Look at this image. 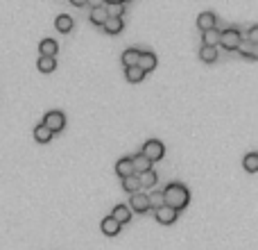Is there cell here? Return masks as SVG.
Instances as JSON below:
<instances>
[{
    "label": "cell",
    "instance_id": "1",
    "mask_svg": "<svg viewBox=\"0 0 258 250\" xmlns=\"http://www.w3.org/2000/svg\"><path fill=\"white\" fill-rule=\"evenodd\" d=\"M188 203H190V191H188L183 185L172 182V185H168L163 189V205L165 207L175 209V212H181V209L188 207Z\"/></svg>",
    "mask_w": 258,
    "mask_h": 250
},
{
    "label": "cell",
    "instance_id": "2",
    "mask_svg": "<svg viewBox=\"0 0 258 250\" xmlns=\"http://www.w3.org/2000/svg\"><path fill=\"white\" fill-rule=\"evenodd\" d=\"M141 155L143 157H147V159L152 161H158V159H163V155H165V146L158 139H147L145 143H143V150H141Z\"/></svg>",
    "mask_w": 258,
    "mask_h": 250
},
{
    "label": "cell",
    "instance_id": "3",
    "mask_svg": "<svg viewBox=\"0 0 258 250\" xmlns=\"http://www.w3.org/2000/svg\"><path fill=\"white\" fill-rule=\"evenodd\" d=\"M242 41V34L238 28H227L224 32H220V46L224 48V50H235L238 48V43Z\"/></svg>",
    "mask_w": 258,
    "mask_h": 250
},
{
    "label": "cell",
    "instance_id": "4",
    "mask_svg": "<svg viewBox=\"0 0 258 250\" xmlns=\"http://www.w3.org/2000/svg\"><path fill=\"white\" fill-rule=\"evenodd\" d=\"M43 125H46L48 130L52 132V134H57V132H61L66 127V116L64 112H48L46 116H43Z\"/></svg>",
    "mask_w": 258,
    "mask_h": 250
},
{
    "label": "cell",
    "instance_id": "5",
    "mask_svg": "<svg viewBox=\"0 0 258 250\" xmlns=\"http://www.w3.org/2000/svg\"><path fill=\"white\" fill-rule=\"evenodd\" d=\"M131 212H138V214H145L150 212V203H147V193H131L129 196V205Z\"/></svg>",
    "mask_w": 258,
    "mask_h": 250
},
{
    "label": "cell",
    "instance_id": "6",
    "mask_svg": "<svg viewBox=\"0 0 258 250\" xmlns=\"http://www.w3.org/2000/svg\"><path fill=\"white\" fill-rule=\"evenodd\" d=\"M138 68H141L143 73H152L154 68H156V55L150 53V50H141V55H138Z\"/></svg>",
    "mask_w": 258,
    "mask_h": 250
},
{
    "label": "cell",
    "instance_id": "7",
    "mask_svg": "<svg viewBox=\"0 0 258 250\" xmlns=\"http://www.w3.org/2000/svg\"><path fill=\"white\" fill-rule=\"evenodd\" d=\"M177 214L179 212H175V209H170V207H158V209H154V216H156V220L161 223V225H172L177 220Z\"/></svg>",
    "mask_w": 258,
    "mask_h": 250
},
{
    "label": "cell",
    "instance_id": "8",
    "mask_svg": "<svg viewBox=\"0 0 258 250\" xmlns=\"http://www.w3.org/2000/svg\"><path fill=\"white\" fill-rule=\"evenodd\" d=\"M138 175V182H141V189H154L156 187V182H158V175H156V171H145V173H136Z\"/></svg>",
    "mask_w": 258,
    "mask_h": 250
},
{
    "label": "cell",
    "instance_id": "9",
    "mask_svg": "<svg viewBox=\"0 0 258 250\" xmlns=\"http://www.w3.org/2000/svg\"><path fill=\"white\" fill-rule=\"evenodd\" d=\"M59 53V46L54 39H43L39 43V57H57Z\"/></svg>",
    "mask_w": 258,
    "mask_h": 250
},
{
    "label": "cell",
    "instance_id": "10",
    "mask_svg": "<svg viewBox=\"0 0 258 250\" xmlns=\"http://www.w3.org/2000/svg\"><path fill=\"white\" fill-rule=\"evenodd\" d=\"M111 219L116 220V223H120V225H125V223L131 220V209H129L127 205H116L111 212Z\"/></svg>",
    "mask_w": 258,
    "mask_h": 250
},
{
    "label": "cell",
    "instance_id": "11",
    "mask_svg": "<svg viewBox=\"0 0 258 250\" xmlns=\"http://www.w3.org/2000/svg\"><path fill=\"white\" fill-rule=\"evenodd\" d=\"M238 53L242 55V57H247V60H258V46L256 43H249L242 39L240 43H238V48H235Z\"/></svg>",
    "mask_w": 258,
    "mask_h": 250
},
{
    "label": "cell",
    "instance_id": "12",
    "mask_svg": "<svg viewBox=\"0 0 258 250\" xmlns=\"http://www.w3.org/2000/svg\"><path fill=\"white\" fill-rule=\"evenodd\" d=\"M215 23H217V18H215V14L213 12H202L200 16H197V28H200L202 32L215 28Z\"/></svg>",
    "mask_w": 258,
    "mask_h": 250
},
{
    "label": "cell",
    "instance_id": "13",
    "mask_svg": "<svg viewBox=\"0 0 258 250\" xmlns=\"http://www.w3.org/2000/svg\"><path fill=\"white\" fill-rule=\"evenodd\" d=\"M134 173V166H131V157H120L116 161V175H120V180L127 178Z\"/></svg>",
    "mask_w": 258,
    "mask_h": 250
},
{
    "label": "cell",
    "instance_id": "14",
    "mask_svg": "<svg viewBox=\"0 0 258 250\" xmlns=\"http://www.w3.org/2000/svg\"><path fill=\"white\" fill-rule=\"evenodd\" d=\"M102 28H104L106 34H120V32H123V28H125V23H123V18L109 16L104 23H102Z\"/></svg>",
    "mask_w": 258,
    "mask_h": 250
},
{
    "label": "cell",
    "instance_id": "15",
    "mask_svg": "<svg viewBox=\"0 0 258 250\" xmlns=\"http://www.w3.org/2000/svg\"><path fill=\"white\" fill-rule=\"evenodd\" d=\"M131 166H134V173H145V171H152V161L138 153V155L131 157Z\"/></svg>",
    "mask_w": 258,
    "mask_h": 250
},
{
    "label": "cell",
    "instance_id": "16",
    "mask_svg": "<svg viewBox=\"0 0 258 250\" xmlns=\"http://www.w3.org/2000/svg\"><path fill=\"white\" fill-rule=\"evenodd\" d=\"M120 227H123V225H120V223H116L111 216H106V219L100 223V230L106 234V237H116V234L120 232Z\"/></svg>",
    "mask_w": 258,
    "mask_h": 250
},
{
    "label": "cell",
    "instance_id": "17",
    "mask_svg": "<svg viewBox=\"0 0 258 250\" xmlns=\"http://www.w3.org/2000/svg\"><path fill=\"white\" fill-rule=\"evenodd\" d=\"M123 189L127 191L129 196H131V193H138V191H141V182H138V175H136V173H131V175L123 178Z\"/></svg>",
    "mask_w": 258,
    "mask_h": 250
},
{
    "label": "cell",
    "instance_id": "18",
    "mask_svg": "<svg viewBox=\"0 0 258 250\" xmlns=\"http://www.w3.org/2000/svg\"><path fill=\"white\" fill-rule=\"evenodd\" d=\"M54 28H57L61 34H68V32L73 30V18L68 16V14H59V16L54 18Z\"/></svg>",
    "mask_w": 258,
    "mask_h": 250
},
{
    "label": "cell",
    "instance_id": "19",
    "mask_svg": "<svg viewBox=\"0 0 258 250\" xmlns=\"http://www.w3.org/2000/svg\"><path fill=\"white\" fill-rule=\"evenodd\" d=\"M52 137H54V134L48 130L43 123H39V125L34 127V141H36V143H50V141H52Z\"/></svg>",
    "mask_w": 258,
    "mask_h": 250
},
{
    "label": "cell",
    "instance_id": "20",
    "mask_svg": "<svg viewBox=\"0 0 258 250\" xmlns=\"http://www.w3.org/2000/svg\"><path fill=\"white\" fill-rule=\"evenodd\" d=\"M138 55H141L138 48H127V50L123 53V57H120L125 68H127V66H136V64H138Z\"/></svg>",
    "mask_w": 258,
    "mask_h": 250
},
{
    "label": "cell",
    "instance_id": "21",
    "mask_svg": "<svg viewBox=\"0 0 258 250\" xmlns=\"http://www.w3.org/2000/svg\"><path fill=\"white\" fill-rule=\"evenodd\" d=\"M200 60L204 62V64H213V62H217V48L215 46H202L200 48Z\"/></svg>",
    "mask_w": 258,
    "mask_h": 250
},
{
    "label": "cell",
    "instance_id": "22",
    "mask_svg": "<svg viewBox=\"0 0 258 250\" xmlns=\"http://www.w3.org/2000/svg\"><path fill=\"white\" fill-rule=\"evenodd\" d=\"M125 78H127V82L138 84V82H143L145 73H143L141 68H138V66H127V68H125Z\"/></svg>",
    "mask_w": 258,
    "mask_h": 250
},
{
    "label": "cell",
    "instance_id": "23",
    "mask_svg": "<svg viewBox=\"0 0 258 250\" xmlns=\"http://www.w3.org/2000/svg\"><path fill=\"white\" fill-rule=\"evenodd\" d=\"M242 168L247 173H256L258 171V153H247L242 157Z\"/></svg>",
    "mask_w": 258,
    "mask_h": 250
},
{
    "label": "cell",
    "instance_id": "24",
    "mask_svg": "<svg viewBox=\"0 0 258 250\" xmlns=\"http://www.w3.org/2000/svg\"><path fill=\"white\" fill-rule=\"evenodd\" d=\"M217 41H220V30L211 28L202 32V46H217Z\"/></svg>",
    "mask_w": 258,
    "mask_h": 250
},
{
    "label": "cell",
    "instance_id": "25",
    "mask_svg": "<svg viewBox=\"0 0 258 250\" xmlns=\"http://www.w3.org/2000/svg\"><path fill=\"white\" fill-rule=\"evenodd\" d=\"M36 68H39L41 73H52L54 68H57V60H54V57H39Z\"/></svg>",
    "mask_w": 258,
    "mask_h": 250
},
{
    "label": "cell",
    "instance_id": "26",
    "mask_svg": "<svg viewBox=\"0 0 258 250\" xmlns=\"http://www.w3.org/2000/svg\"><path fill=\"white\" fill-rule=\"evenodd\" d=\"M106 9H104V5H100V7H93V9H91V23L93 25H102L106 21Z\"/></svg>",
    "mask_w": 258,
    "mask_h": 250
},
{
    "label": "cell",
    "instance_id": "27",
    "mask_svg": "<svg viewBox=\"0 0 258 250\" xmlns=\"http://www.w3.org/2000/svg\"><path fill=\"white\" fill-rule=\"evenodd\" d=\"M147 203H150L152 209L163 207V191H152V193H147Z\"/></svg>",
    "mask_w": 258,
    "mask_h": 250
},
{
    "label": "cell",
    "instance_id": "28",
    "mask_svg": "<svg viewBox=\"0 0 258 250\" xmlns=\"http://www.w3.org/2000/svg\"><path fill=\"white\" fill-rule=\"evenodd\" d=\"M104 9H106V16H113V18H123V14H125V5H118V2L104 5Z\"/></svg>",
    "mask_w": 258,
    "mask_h": 250
},
{
    "label": "cell",
    "instance_id": "29",
    "mask_svg": "<svg viewBox=\"0 0 258 250\" xmlns=\"http://www.w3.org/2000/svg\"><path fill=\"white\" fill-rule=\"evenodd\" d=\"M245 41L256 43V46H258V25H256V23L247 28V39H245Z\"/></svg>",
    "mask_w": 258,
    "mask_h": 250
},
{
    "label": "cell",
    "instance_id": "30",
    "mask_svg": "<svg viewBox=\"0 0 258 250\" xmlns=\"http://www.w3.org/2000/svg\"><path fill=\"white\" fill-rule=\"evenodd\" d=\"M102 2H104V5H113V2H118V5H125L127 0H102Z\"/></svg>",
    "mask_w": 258,
    "mask_h": 250
},
{
    "label": "cell",
    "instance_id": "31",
    "mask_svg": "<svg viewBox=\"0 0 258 250\" xmlns=\"http://www.w3.org/2000/svg\"><path fill=\"white\" fill-rule=\"evenodd\" d=\"M88 0H71V5H75V7H84Z\"/></svg>",
    "mask_w": 258,
    "mask_h": 250
},
{
    "label": "cell",
    "instance_id": "32",
    "mask_svg": "<svg viewBox=\"0 0 258 250\" xmlns=\"http://www.w3.org/2000/svg\"><path fill=\"white\" fill-rule=\"evenodd\" d=\"M86 5H91V9H93V7H100L102 5V0H88Z\"/></svg>",
    "mask_w": 258,
    "mask_h": 250
}]
</instances>
